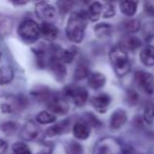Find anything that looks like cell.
Wrapping results in <instances>:
<instances>
[{"label": "cell", "instance_id": "34", "mask_svg": "<svg viewBox=\"0 0 154 154\" xmlns=\"http://www.w3.org/2000/svg\"><path fill=\"white\" fill-rule=\"evenodd\" d=\"M143 34L148 37L154 36V22L150 21V22L145 23V26H143Z\"/></svg>", "mask_w": 154, "mask_h": 154}, {"label": "cell", "instance_id": "17", "mask_svg": "<svg viewBox=\"0 0 154 154\" xmlns=\"http://www.w3.org/2000/svg\"><path fill=\"white\" fill-rule=\"evenodd\" d=\"M95 35L100 40H108L111 37L113 29L109 23H99L94 28Z\"/></svg>", "mask_w": 154, "mask_h": 154}, {"label": "cell", "instance_id": "3", "mask_svg": "<svg viewBox=\"0 0 154 154\" xmlns=\"http://www.w3.org/2000/svg\"><path fill=\"white\" fill-rule=\"evenodd\" d=\"M19 37L26 43H33L40 37V26L32 19H26L18 28Z\"/></svg>", "mask_w": 154, "mask_h": 154}, {"label": "cell", "instance_id": "39", "mask_svg": "<svg viewBox=\"0 0 154 154\" xmlns=\"http://www.w3.org/2000/svg\"><path fill=\"white\" fill-rule=\"evenodd\" d=\"M122 154H139L136 150H134L132 147H127L124 150H122Z\"/></svg>", "mask_w": 154, "mask_h": 154}, {"label": "cell", "instance_id": "4", "mask_svg": "<svg viewBox=\"0 0 154 154\" xmlns=\"http://www.w3.org/2000/svg\"><path fill=\"white\" fill-rule=\"evenodd\" d=\"M122 146L114 137H103L96 143L93 154H120Z\"/></svg>", "mask_w": 154, "mask_h": 154}, {"label": "cell", "instance_id": "10", "mask_svg": "<svg viewBox=\"0 0 154 154\" xmlns=\"http://www.w3.org/2000/svg\"><path fill=\"white\" fill-rule=\"evenodd\" d=\"M110 101H111V98L108 94H99L97 96L92 97L91 99V105L92 107L96 110L99 113H106L107 112V109L110 105Z\"/></svg>", "mask_w": 154, "mask_h": 154}, {"label": "cell", "instance_id": "21", "mask_svg": "<svg viewBox=\"0 0 154 154\" xmlns=\"http://www.w3.org/2000/svg\"><path fill=\"white\" fill-rule=\"evenodd\" d=\"M90 72H89V66L86 62L82 61L77 64V68L75 69L74 78L76 80H82L87 77H89Z\"/></svg>", "mask_w": 154, "mask_h": 154}, {"label": "cell", "instance_id": "11", "mask_svg": "<svg viewBox=\"0 0 154 154\" xmlns=\"http://www.w3.org/2000/svg\"><path fill=\"white\" fill-rule=\"evenodd\" d=\"M128 116L127 113L122 109H117L113 112L111 115V119H110V127L112 130H119L120 128L125 126L127 122Z\"/></svg>", "mask_w": 154, "mask_h": 154}, {"label": "cell", "instance_id": "16", "mask_svg": "<svg viewBox=\"0 0 154 154\" xmlns=\"http://www.w3.org/2000/svg\"><path fill=\"white\" fill-rule=\"evenodd\" d=\"M139 58L143 64L146 66H154V47L153 45H147L140 51Z\"/></svg>", "mask_w": 154, "mask_h": 154}, {"label": "cell", "instance_id": "13", "mask_svg": "<svg viewBox=\"0 0 154 154\" xmlns=\"http://www.w3.org/2000/svg\"><path fill=\"white\" fill-rule=\"evenodd\" d=\"M40 26V36H42L45 40L54 41L57 38L58 30L51 22H42Z\"/></svg>", "mask_w": 154, "mask_h": 154}, {"label": "cell", "instance_id": "20", "mask_svg": "<svg viewBox=\"0 0 154 154\" xmlns=\"http://www.w3.org/2000/svg\"><path fill=\"white\" fill-rule=\"evenodd\" d=\"M14 78V71L11 66H3L0 68V85H8L13 80Z\"/></svg>", "mask_w": 154, "mask_h": 154}, {"label": "cell", "instance_id": "33", "mask_svg": "<svg viewBox=\"0 0 154 154\" xmlns=\"http://www.w3.org/2000/svg\"><path fill=\"white\" fill-rule=\"evenodd\" d=\"M138 99H139V96L136 91H134V90L128 91V93H127V100H128L129 105H131V106L136 105Z\"/></svg>", "mask_w": 154, "mask_h": 154}, {"label": "cell", "instance_id": "38", "mask_svg": "<svg viewBox=\"0 0 154 154\" xmlns=\"http://www.w3.org/2000/svg\"><path fill=\"white\" fill-rule=\"evenodd\" d=\"M145 11L147 12L149 15L154 16V5L151 3H145Z\"/></svg>", "mask_w": 154, "mask_h": 154}, {"label": "cell", "instance_id": "24", "mask_svg": "<svg viewBox=\"0 0 154 154\" xmlns=\"http://www.w3.org/2000/svg\"><path fill=\"white\" fill-rule=\"evenodd\" d=\"M76 55H77V49H75V48H68V49L61 51L59 58L63 63H71L74 60Z\"/></svg>", "mask_w": 154, "mask_h": 154}, {"label": "cell", "instance_id": "7", "mask_svg": "<svg viewBox=\"0 0 154 154\" xmlns=\"http://www.w3.org/2000/svg\"><path fill=\"white\" fill-rule=\"evenodd\" d=\"M36 14L43 22H51L56 17V9L48 2H38L36 5Z\"/></svg>", "mask_w": 154, "mask_h": 154}, {"label": "cell", "instance_id": "35", "mask_svg": "<svg viewBox=\"0 0 154 154\" xmlns=\"http://www.w3.org/2000/svg\"><path fill=\"white\" fill-rule=\"evenodd\" d=\"M87 117H88V118H87V124H88L90 127H98V126H100V122H98V119H97L94 115H92V114H88V115H87Z\"/></svg>", "mask_w": 154, "mask_h": 154}, {"label": "cell", "instance_id": "9", "mask_svg": "<svg viewBox=\"0 0 154 154\" xmlns=\"http://www.w3.org/2000/svg\"><path fill=\"white\" fill-rule=\"evenodd\" d=\"M48 109L52 114L55 113L63 115V114L68 113L69 105L66 100L59 98V97H52L51 99H49V103H48Z\"/></svg>", "mask_w": 154, "mask_h": 154}, {"label": "cell", "instance_id": "23", "mask_svg": "<svg viewBox=\"0 0 154 154\" xmlns=\"http://www.w3.org/2000/svg\"><path fill=\"white\" fill-rule=\"evenodd\" d=\"M56 117L49 111H41L36 115V122L40 125H49L55 122Z\"/></svg>", "mask_w": 154, "mask_h": 154}, {"label": "cell", "instance_id": "26", "mask_svg": "<svg viewBox=\"0 0 154 154\" xmlns=\"http://www.w3.org/2000/svg\"><path fill=\"white\" fill-rule=\"evenodd\" d=\"M122 29L127 33H136L140 29V21L138 19H130L122 23Z\"/></svg>", "mask_w": 154, "mask_h": 154}, {"label": "cell", "instance_id": "37", "mask_svg": "<svg viewBox=\"0 0 154 154\" xmlns=\"http://www.w3.org/2000/svg\"><path fill=\"white\" fill-rule=\"evenodd\" d=\"M9 149V145L5 139L0 138V154H5V152Z\"/></svg>", "mask_w": 154, "mask_h": 154}, {"label": "cell", "instance_id": "19", "mask_svg": "<svg viewBox=\"0 0 154 154\" xmlns=\"http://www.w3.org/2000/svg\"><path fill=\"white\" fill-rule=\"evenodd\" d=\"M101 13H103V5L100 2H93L89 7L88 12H87V17L91 21H96L98 20Z\"/></svg>", "mask_w": 154, "mask_h": 154}, {"label": "cell", "instance_id": "1", "mask_svg": "<svg viewBox=\"0 0 154 154\" xmlns=\"http://www.w3.org/2000/svg\"><path fill=\"white\" fill-rule=\"evenodd\" d=\"M87 14L84 12H74L69 17L66 26V34L69 40L79 43L85 36L87 28Z\"/></svg>", "mask_w": 154, "mask_h": 154}, {"label": "cell", "instance_id": "31", "mask_svg": "<svg viewBox=\"0 0 154 154\" xmlns=\"http://www.w3.org/2000/svg\"><path fill=\"white\" fill-rule=\"evenodd\" d=\"M103 15L105 18L113 17L115 15V9L111 2H107L105 3V5H103Z\"/></svg>", "mask_w": 154, "mask_h": 154}, {"label": "cell", "instance_id": "5", "mask_svg": "<svg viewBox=\"0 0 154 154\" xmlns=\"http://www.w3.org/2000/svg\"><path fill=\"white\" fill-rule=\"evenodd\" d=\"M64 94L71 97L73 103L78 107H82L88 101V92L82 87H75V88H66Z\"/></svg>", "mask_w": 154, "mask_h": 154}, {"label": "cell", "instance_id": "2", "mask_svg": "<svg viewBox=\"0 0 154 154\" xmlns=\"http://www.w3.org/2000/svg\"><path fill=\"white\" fill-rule=\"evenodd\" d=\"M110 61L114 72L119 77L127 75L131 70V62L127 52L122 48H114L110 52Z\"/></svg>", "mask_w": 154, "mask_h": 154}, {"label": "cell", "instance_id": "6", "mask_svg": "<svg viewBox=\"0 0 154 154\" xmlns=\"http://www.w3.org/2000/svg\"><path fill=\"white\" fill-rule=\"evenodd\" d=\"M139 87L145 91L146 94L152 95L154 93V77L152 74L145 71H138L135 74Z\"/></svg>", "mask_w": 154, "mask_h": 154}, {"label": "cell", "instance_id": "29", "mask_svg": "<svg viewBox=\"0 0 154 154\" xmlns=\"http://www.w3.org/2000/svg\"><path fill=\"white\" fill-rule=\"evenodd\" d=\"M12 150H13L14 154H32L29 146L24 143H21V141H17L14 143Z\"/></svg>", "mask_w": 154, "mask_h": 154}, {"label": "cell", "instance_id": "36", "mask_svg": "<svg viewBox=\"0 0 154 154\" xmlns=\"http://www.w3.org/2000/svg\"><path fill=\"white\" fill-rule=\"evenodd\" d=\"M0 109H1V112L2 113H12L14 111L13 107L9 103H1L0 105Z\"/></svg>", "mask_w": 154, "mask_h": 154}, {"label": "cell", "instance_id": "32", "mask_svg": "<svg viewBox=\"0 0 154 154\" xmlns=\"http://www.w3.org/2000/svg\"><path fill=\"white\" fill-rule=\"evenodd\" d=\"M127 45H128V48H130L131 50L138 49V48L141 45L140 39L137 38L136 36H130L128 39H127Z\"/></svg>", "mask_w": 154, "mask_h": 154}, {"label": "cell", "instance_id": "8", "mask_svg": "<svg viewBox=\"0 0 154 154\" xmlns=\"http://www.w3.org/2000/svg\"><path fill=\"white\" fill-rule=\"evenodd\" d=\"M50 69H51L52 73L55 76V78L59 82L64 79L66 74V66H64L63 62L60 60V58L58 56L54 55L50 59Z\"/></svg>", "mask_w": 154, "mask_h": 154}, {"label": "cell", "instance_id": "41", "mask_svg": "<svg viewBox=\"0 0 154 154\" xmlns=\"http://www.w3.org/2000/svg\"><path fill=\"white\" fill-rule=\"evenodd\" d=\"M0 58H1V53H0Z\"/></svg>", "mask_w": 154, "mask_h": 154}, {"label": "cell", "instance_id": "30", "mask_svg": "<svg viewBox=\"0 0 154 154\" xmlns=\"http://www.w3.org/2000/svg\"><path fill=\"white\" fill-rule=\"evenodd\" d=\"M16 130H17V125L13 122H7L1 125V131L5 135L11 136V135H13L16 132Z\"/></svg>", "mask_w": 154, "mask_h": 154}, {"label": "cell", "instance_id": "18", "mask_svg": "<svg viewBox=\"0 0 154 154\" xmlns=\"http://www.w3.org/2000/svg\"><path fill=\"white\" fill-rule=\"evenodd\" d=\"M70 128V120H63V122H60L59 124H56L55 126L51 127L47 130V135L50 137L58 136L61 133H64L69 130Z\"/></svg>", "mask_w": 154, "mask_h": 154}, {"label": "cell", "instance_id": "28", "mask_svg": "<svg viewBox=\"0 0 154 154\" xmlns=\"http://www.w3.org/2000/svg\"><path fill=\"white\" fill-rule=\"evenodd\" d=\"M143 119L147 124H152L154 119V103H146L143 109Z\"/></svg>", "mask_w": 154, "mask_h": 154}, {"label": "cell", "instance_id": "12", "mask_svg": "<svg viewBox=\"0 0 154 154\" xmlns=\"http://www.w3.org/2000/svg\"><path fill=\"white\" fill-rule=\"evenodd\" d=\"M72 132L75 138L85 140V139L89 138V136H90L91 129L90 126L86 122H77L73 126Z\"/></svg>", "mask_w": 154, "mask_h": 154}, {"label": "cell", "instance_id": "22", "mask_svg": "<svg viewBox=\"0 0 154 154\" xmlns=\"http://www.w3.org/2000/svg\"><path fill=\"white\" fill-rule=\"evenodd\" d=\"M137 2L136 1H122L120 3V11L124 15L131 17L136 13Z\"/></svg>", "mask_w": 154, "mask_h": 154}, {"label": "cell", "instance_id": "40", "mask_svg": "<svg viewBox=\"0 0 154 154\" xmlns=\"http://www.w3.org/2000/svg\"><path fill=\"white\" fill-rule=\"evenodd\" d=\"M37 154H51V152H50V151H40L39 153H37Z\"/></svg>", "mask_w": 154, "mask_h": 154}, {"label": "cell", "instance_id": "14", "mask_svg": "<svg viewBox=\"0 0 154 154\" xmlns=\"http://www.w3.org/2000/svg\"><path fill=\"white\" fill-rule=\"evenodd\" d=\"M39 134V129L37 127V125L33 122H28L23 126L21 130V137L26 140H34L38 137Z\"/></svg>", "mask_w": 154, "mask_h": 154}, {"label": "cell", "instance_id": "15", "mask_svg": "<svg viewBox=\"0 0 154 154\" xmlns=\"http://www.w3.org/2000/svg\"><path fill=\"white\" fill-rule=\"evenodd\" d=\"M106 80H107V78L101 73L99 72L91 73L88 77V86L91 89H93V90H98V89H101L105 86Z\"/></svg>", "mask_w": 154, "mask_h": 154}, {"label": "cell", "instance_id": "25", "mask_svg": "<svg viewBox=\"0 0 154 154\" xmlns=\"http://www.w3.org/2000/svg\"><path fill=\"white\" fill-rule=\"evenodd\" d=\"M12 26H13V22L11 18L8 16L0 15V35L9 34L12 30Z\"/></svg>", "mask_w": 154, "mask_h": 154}, {"label": "cell", "instance_id": "27", "mask_svg": "<svg viewBox=\"0 0 154 154\" xmlns=\"http://www.w3.org/2000/svg\"><path fill=\"white\" fill-rule=\"evenodd\" d=\"M66 154H84V149L76 141H69L66 146Z\"/></svg>", "mask_w": 154, "mask_h": 154}]
</instances>
